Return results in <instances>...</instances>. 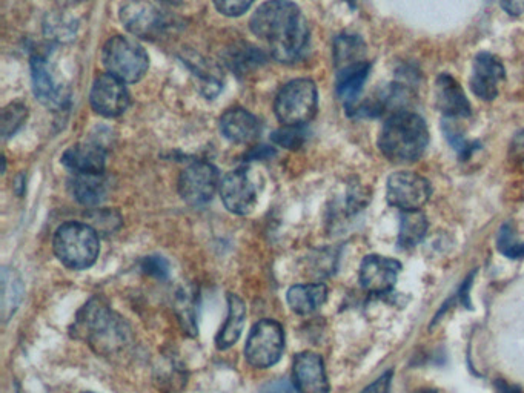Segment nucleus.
Listing matches in <instances>:
<instances>
[{
    "label": "nucleus",
    "instance_id": "obj_1",
    "mask_svg": "<svg viewBox=\"0 0 524 393\" xmlns=\"http://www.w3.org/2000/svg\"><path fill=\"white\" fill-rule=\"evenodd\" d=\"M251 31L268 45L279 62H297L308 48V22L302 10L289 0L263 4L251 17Z\"/></svg>",
    "mask_w": 524,
    "mask_h": 393
},
{
    "label": "nucleus",
    "instance_id": "obj_2",
    "mask_svg": "<svg viewBox=\"0 0 524 393\" xmlns=\"http://www.w3.org/2000/svg\"><path fill=\"white\" fill-rule=\"evenodd\" d=\"M71 334L85 341L100 357H117L133 343L130 324L99 297L91 298L77 312Z\"/></svg>",
    "mask_w": 524,
    "mask_h": 393
},
{
    "label": "nucleus",
    "instance_id": "obj_3",
    "mask_svg": "<svg viewBox=\"0 0 524 393\" xmlns=\"http://www.w3.org/2000/svg\"><path fill=\"white\" fill-rule=\"evenodd\" d=\"M429 145L425 119L411 111L391 114L383 123L379 149L383 157L397 165H408L422 159Z\"/></svg>",
    "mask_w": 524,
    "mask_h": 393
},
{
    "label": "nucleus",
    "instance_id": "obj_4",
    "mask_svg": "<svg viewBox=\"0 0 524 393\" xmlns=\"http://www.w3.org/2000/svg\"><path fill=\"white\" fill-rule=\"evenodd\" d=\"M53 249L62 265L83 271L91 268L99 257V234L88 223L68 222L54 234Z\"/></svg>",
    "mask_w": 524,
    "mask_h": 393
},
{
    "label": "nucleus",
    "instance_id": "obj_5",
    "mask_svg": "<svg viewBox=\"0 0 524 393\" xmlns=\"http://www.w3.org/2000/svg\"><path fill=\"white\" fill-rule=\"evenodd\" d=\"M103 67L125 83H136L145 76L150 65L142 45L131 37L114 36L105 43L102 51Z\"/></svg>",
    "mask_w": 524,
    "mask_h": 393
},
{
    "label": "nucleus",
    "instance_id": "obj_6",
    "mask_svg": "<svg viewBox=\"0 0 524 393\" xmlns=\"http://www.w3.org/2000/svg\"><path fill=\"white\" fill-rule=\"evenodd\" d=\"M319 108L316 83L309 79H297L283 86L277 94L274 109L285 126H303L311 122Z\"/></svg>",
    "mask_w": 524,
    "mask_h": 393
},
{
    "label": "nucleus",
    "instance_id": "obj_7",
    "mask_svg": "<svg viewBox=\"0 0 524 393\" xmlns=\"http://www.w3.org/2000/svg\"><path fill=\"white\" fill-rule=\"evenodd\" d=\"M285 351V331L276 320H260L249 332L245 357L256 369H268L279 363Z\"/></svg>",
    "mask_w": 524,
    "mask_h": 393
},
{
    "label": "nucleus",
    "instance_id": "obj_8",
    "mask_svg": "<svg viewBox=\"0 0 524 393\" xmlns=\"http://www.w3.org/2000/svg\"><path fill=\"white\" fill-rule=\"evenodd\" d=\"M431 195V182L415 172H394L386 182V200L402 212L422 211Z\"/></svg>",
    "mask_w": 524,
    "mask_h": 393
},
{
    "label": "nucleus",
    "instance_id": "obj_9",
    "mask_svg": "<svg viewBox=\"0 0 524 393\" xmlns=\"http://www.w3.org/2000/svg\"><path fill=\"white\" fill-rule=\"evenodd\" d=\"M120 20L133 36L156 39L166 27L165 11L157 0H125Z\"/></svg>",
    "mask_w": 524,
    "mask_h": 393
},
{
    "label": "nucleus",
    "instance_id": "obj_10",
    "mask_svg": "<svg viewBox=\"0 0 524 393\" xmlns=\"http://www.w3.org/2000/svg\"><path fill=\"white\" fill-rule=\"evenodd\" d=\"M219 180V171L211 163H193L180 174V197L191 206L206 205L213 200Z\"/></svg>",
    "mask_w": 524,
    "mask_h": 393
},
{
    "label": "nucleus",
    "instance_id": "obj_11",
    "mask_svg": "<svg viewBox=\"0 0 524 393\" xmlns=\"http://www.w3.org/2000/svg\"><path fill=\"white\" fill-rule=\"evenodd\" d=\"M505 79V65L495 54L481 51L475 56L469 86L478 99L483 102L497 99L501 82Z\"/></svg>",
    "mask_w": 524,
    "mask_h": 393
},
{
    "label": "nucleus",
    "instance_id": "obj_12",
    "mask_svg": "<svg viewBox=\"0 0 524 393\" xmlns=\"http://www.w3.org/2000/svg\"><path fill=\"white\" fill-rule=\"evenodd\" d=\"M90 100L94 111L100 116L117 117L127 111L130 94L125 82L113 74H102L94 80Z\"/></svg>",
    "mask_w": 524,
    "mask_h": 393
},
{
    "label": "nucleus",
    "instance_id": "obj_13",
    "mask_svg": "<svg viewBox=\"0 0 524 393\" xmlns=\"http://www.w3.org/2000/svg\"><path fill=\"white\" fill-rule=\"evenodd\" d=\"M220 197L229 212L248 215L257 203V189L246 169H236L223 177L220 183Z\"/></svg>",
    "mask_w": 524,
    "mask_h": 393
},
{
    "label": "nucleus",
    "instance_id": "obj_14",
    "mask_svg": "<svg viewBox=\"0 0 524 393\" xmlns=\"http://www.w3.org/2000/svg\"><path fill=\"white\" fill-rule=\"evenodd\" d=\"M402 263L383 255H368L360 266V285L369 294L385 295L394 288Z\"/></svg>",
    "mask_w": 524,
    "mask_h": 393
},
{
    "label": "nucleus",
    "instance_id": "obj_15",
    "mask_svg": "<svg viewBox=\"0 0 524 393\" xmlns=\"http://www.w3.org/2000/svg\"><path fill=\"white\" fill-rule=\"evenodd\" d=\"M292 384L299 393H329L331 386L323 358L314 352L297 354L292 366Z\"/></svg>",
    "mask_w": 524,
    "mask_h": 393
},
{
    "label": "nucleus",
    "instance_id": "obj_16",
    "mask_svg": "<svg viewBox=\"0 0 524 393\" xmlns=\"http://www.w3.org/2000/svg\"><path fill=\"white\" fill-rule=\"evenodd\" d=\"M31 79H33L34 96L44 103L47 108H64L68 103V90L62 83L57 82L51 65L45 57H34L31 60Z\"/></svg>",
    "mask_w": 524,
    "mask_h": 393
},
{
    "label": "nucleus",
    "instance_id": "obj_17",
    "mask_svg": "<svg viewBox=\"0 0 524 393\" xmlns=\"http://www.w3.org/2000/svg\"><path fill=\"white\" fill-rule=\"evenodd\" d=\"M435 106L445 119L460 120L472 116V106L460 83L448 73L435 80Z\"/></svg>",
    "mask_w": 524,
    "mask_h": 393
},
{
    "label": "nucleus",
    "instance_id": "obj_18",
    "mask_svg": "<svg viewBox=\"0 0 524 393\" xmlns=\"http://www.w3.org/2000/svg\"><path fill=\"white\" fill-rule=\"evenodd\" d=\"M62 163L74 174H103L107 154L97 143H79L65 151Z\"/></svg>",
    "mask_w": 524,
    "mask_h": 393
},
{
    "label": "nucleus",
    "instance_id": "obj_19",
    "mask_svg": "<svg viewBox=\"0 0 524 393\" xmlns=\"http://www.w3.org/2000/svg\"><path fill=\"white\" fill-rule=\"evenodd\" d=\"M220 131L231 142H253L260 134L259 119L243 108L228 109L220 119Z\"/></svg>",
    "mask_w": 524,
    "mask_h": 393
},
{
    "label": "nucleus",
    "instance_id": "obj_20",
    "mask_svg": "<svg viewBox=\"0 0 524 393\" xmlns=\"http://www.w3.org/2000/svg\"><path fill=\"white\" fill-rule=\"evenodd\" d=\"M154 386L162 393H180L188 383V370L173 352L162 354L154 366Z\"/></svg>",
    "mask_w": 524,
    "mask_h": 393
},
{
    "label": "nucleus",
    "instance_id": "obj_21",
    "mask_svg": "<svg viewBox=\"0 0 524 393\" xmlns=\"http://www.w3.org/2000/svg\"><path fill=\"white\" fill-rule=\"evenodd\" d=\"M371 70L372 63L365 60V62L337 71V96L345 103L346 109L359 103L363 85L368 80Z\"/></svg>",
    "mask_w": 524,
    "mask_h": 393
},
{
    "label": "nucleus",
    "instance_id": "obj_22",
    "mask_svg": "<svg viewBox=\"0 0 524 393\" xmlns=\"http://www.w3.org/2000/svg\"><path fill=\"white\" fill-rule=\"evenodd\" d=\"M110 183L103 174H76L70 183L71 194L83 206H99L107 200Z\"/></svg>",
    "mask_w": 524,
    "mask_h": 393
},
{
    "label": "nucleus",
    "instance_id": "obj_23",
    "mask_svg": "<svg viewBox=\"0 0 524 393\" xmlns=\"http://www.w3.org/2000/svg\"><path fill=\"white\" fill-rule=\"evenodd\" d=\"M289 308L292 312L299 315H309L319 311L323 304L328 300V288L322 283L314 285H296L289 289L288 294Z\"/></svg>",
    "mask_w": 524,
    "mask_h": 393
},
{
    "label": "nucleus",
    "instance_id": "obj_24",
    "mask_svg": "<svg viewBox=\"0 0 524 393\" xmlns=\"http://www.w3.org/2000/svg\"><path fill=\"white\" fill-rule=\"evenodd\" d=\"M228 318L216 338L217 349L226 351L239 341L246 320V306L242 298L228 294Z\"/></svg>",
    "mask_w": 524,
    "mask_h": 393
},
{
    "label": "nucleus",
    "instance_id": "obj_25",
    "mask_svg": "<svg viewBox=\"0 0 524 393\" xmlns=\"http://www.w3.org/2000/svg\"><path fill=\"white\" fill-rule=\"evenodd\" d=\"M2 283H0V315L4 323L16 314L20 301L24 297V283L14 269L5 266L2 269Z\"/></svg>",
    "mask_w": 524,
    "mask_h": 393
},
{
    "label": "nucleus",
    "instance_id": "obj_26",
    "mask_svg": "<svg viewBox=\"0 0 524 393\" xmlns=\"http://www.w3.org/2000/svg\"><path fill=\"white\" fill-rule=\"evenodd\" d=\"M365 40L355 34H342L334 40V63L337 71L365 62Z\"/></svg>",
    "mask_w": 524,
    "mask_h": 393
},
{
    "label": "nucleus",
    "instance_id": "obj_27",
    "mask_svg": "<svg viewBox=\"0 0 524 393\" xmlns=\"http://www.w3.org/2000/svg\"><path fill=\"white\" fill-rule=\"evenodd\" d=\"M429 223L422 211L403 212L398 234V248L411 249L425 238Z\"/></svg>",
    "mask_w": 524,
    "mask_h": 393
},
{
    "label": "nucleus",
    "instance_id": "obj_28",
    "mask_svg": "<svg viewBox=\"0 0 524 393\" xmlns=\"http://www.w3.org/2000/svg\"><path fill=\"white\" fill-rule=\"evenodd\" d=\"M197 300L199 295L193 288H183L177 294L176 312L186 334L197 335Z\"/></svg>",
    "mask_w": 524,
    "mask_h": 393
},
{
    "label": "nucleus",
    "instance_id": "obj_29",
    "mask_svg": "<svg viewBox=\"0 0 524 393\" xmlns=\"http://www.w3.org/2000/svg\"><path fill=\"white\" fill-rule=\"evenodd\" d=\"M442 128L446 140H448L449 145L454 148V151H457L458 157H460L461 160H468L472 154H475L477 149L481 148L480 143L466 139L460 126L457 125V120H443Z\"/></svg>",
    "mask_w": 524,
    "mask_h": 393
},
{
    "label": "nucleus",
    "instance_id": "obj_30",
    "mask_svg": "<svg viewBox=\"0 0 524 393\" xmlns=\"http://www.w3.org/2000/svg\"><path fill=\"white\" fill-rule=\"evenodd\" d=\"M87 223L96 229L97 234L110 235L119 231L122 226V217L119 212L111 209H93L87 214Z\"/></svg>",
    "mask_w": 524,
    "mask_h": 393
},
{
    "label": "nucleus",
    "instance_id": "obj_31",
    "mask_svg": "<svg viewBox=\"0 0 524 393\" xmlns=\"http://www.w3.org/2000/svg\"><path fill=\"white\" fill-rule=\"evenodd\" d=\"M497 249L511 260L524 258V243L518 242L514 228L509 223H505L498 231Z\"/></svg>",
    "mask_w": 524,
    "mask_h": 393
},
{
    "label": "nucleus",
    "instance_id": "obj_32",
    "mask_svg": "<svg viewBox=\"0 0 524 393\" xmlns=\"http://www.w3.org/2000/svg\"><path fill=\"white\" fill-rule=\"evenodd\" d=\"M28 109L24 103L14 102L10 103L2 113V136L7 137L16 134L17 129L24 125L27 120Z\"/></svg>",
    "mask_w": 524,
    "mask_h": 393
},
{
    "label": "nucleus",
    "instance_id": "obj_33",
    "mask_svg": "<svg viewBox=\"0 0 524 393\" xmlns=\"http://www.w3.org/2000/svg\"><path fill=\"white\" fill-rule=\"evenodd\" d=\"M140 268L146 275L157 278V280H166L170 277V263L160 255H150V257L143 258Z\"/></svg>",
    "mask_w": 524,
    "mask_h": 393
},
{
    "label": "nucleus",
    "instance_id": "obj_34",
    "mask_svg": "<svg viewBox=\"0 0 524 393\" xmlns=\"http://www.w3.org/2000/svg\"><path fill=\"white\" fill-rule=\"evenodd\" d=\"M303 139H305V137H303L302 126H286L285 129H280V131H277V133L272 136L274 142L288 149L300 148Z\"/></svg>",
    "mask_w": 524,
    "mask_h": 393
},
{
    "label": "nucleus",
    "instance_id": "obj_35",
    "mask_svg": "<svg viewBox=\"0 0 524 393\" xmlns=\"http://www.w3.org/2000/svg\"><path fill=\"white\" fill-rule=\"evenodd\" d=\"M48 20L50 22L45 25V31L51 39L60 40V42L73 39L74 34H76V27H74L73 22H65L60 17H51Z\"/></svg>",
    "mask_w": 524,
    "mask_h": 393
},
{
    "label": "nucleus",
    "instance_id": "obj_36",
    "mask_svg": "<svg viewBox=\"0 0 524 393\" xmlns=\"http://www.w3.org/2000/svg\"><path fill=\"white\" fill-rule=\"evenodd\" d=\"M253 4L254 0H214L217 10L228 17L242 16Z\"/></svg>",
    "mask_w": 524,
    "mask_h": 393
},
{
    "label": "nucleus",
    "instance_id": "obj_37",
    "mask_svg": "<svg viewBox=\"0 0 524 393\" xmlns=\"http://www.w3.org/2000/svg\"><path fill=\"white\" fill-rule=\"evenodd\" d=\"M392 375H394V372H392V370H389V372H386V374H383L382 377L377 378V380H375L374 383L369 384V386L366 387V389L363 390L362 393H389L391 392Z\"/></svg>",
    "mask_w": 524,
    "mask_h": 393
},
{
    "label": "nucleus",
    "instance_id": "obj_38",
    "mask_svg": "<svg viewBox=\"0 0 524 393\" xmlns=\"http://www.w3.org/2000/svg\"><path fill=\"white\" fill-rule=\"evenodd\" d=\"M260 393H299L294 384H289L285 380H277L263 387Z\"/></svg>",
    "mask_w": 524,
    "mask_h": 393
},
{
    "label": "nucleus",
    "instance_id": "obj_39",
    "mask_svg": "<svg viewBox=\"0 0 524 393\" xmlns=\"http://www.w3.org/2000/svg\"><path fill=\"white\" fill-rule=\"evenodd\" d=\"M501 7L509 16L524 17V0H501Z\"/></svg>",
    "mask_w": 524,
    "mask_h": 393
},
{
    "label": "nucleus",
    "instance_id": "obj_40",
    "mask_svg": "<svg viewBox=\"0 0 524 393\" xmlns=\"http://www.w3.org/2000/svg\"><path fill=\"white\" fill-rule=\"evenodd\" d=\"M495 386H497L498 393H523L518 387L512 386V384H508L503 380H497Z\"/></svg>",
    "mask_w": 524,
    "mask_h": 393
},
{
    "label": "nucleus",
    "instance_id": "obj_41",
    "mask_svg": "<svg viewBox=\"0 0 524 393\" xmlns=\"http://www.w3.org/2000/svg\"><path fill=\"white\" fill-rule=\"evenodd\" d=\"M512 148H514L515 154H518V156L523 157L524 159V131L515 137Z\"/></svg>",
    "mask_w": 524,
    "mask_h": 393
},
{
    "label": "nucleus",
    "instance_id": "obj_42",
    "mask_svg": "<svg viewBox=\"0 0 524 393\" xmlns=\"http://www.w3.org/2000/svg\"><path fill=\"white\" fill-rule=\"evenodd\" d=\"M420 393H437V392H434V390H422V392Z\"/></svg>",
    "mask_w": 524,
    "mask_h": 393
},
{
    "label": "nucleus",
    "instance_id": "obj_43",
    "mask_svg": "<svg viewBox=\"0 0 524 393\" xmlns=\"http://www.w3.org/2000/svg\"><path fill=\"white\" fill-rule=\"evenodd\" d=\"M346 2H349V4L354 5V0H346Z\"/></svg>",
    "mask_w": 524,
    "mask_h": 393
}]
</instances>
